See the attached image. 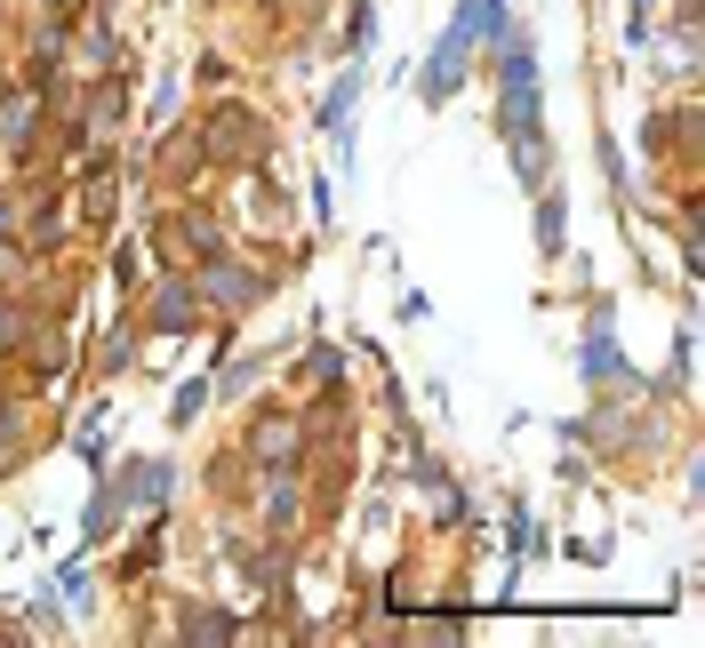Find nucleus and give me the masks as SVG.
Wrapping results in <instances>:
<instances>
[]
</instances>
